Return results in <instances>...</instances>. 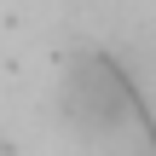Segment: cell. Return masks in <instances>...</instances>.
<instances>
[{
	"label": "cell",
	"instance_id": "1",
	"mask_svg": "<svg viewBox=\"0 0 156 156\" xmlns=\"http://www.w3.org/2000/svg\"><path fill=\"white\" fill-rule=\"evenodd\" d=\"M64 104H69V122L87 127V133H116L122 122L139 116V104H133V81H127L116 64H104V58H81V64L69 69Z\"/></svg>",
	"mask_w": 156,
	"mask_h": 156
}]
</instances>
